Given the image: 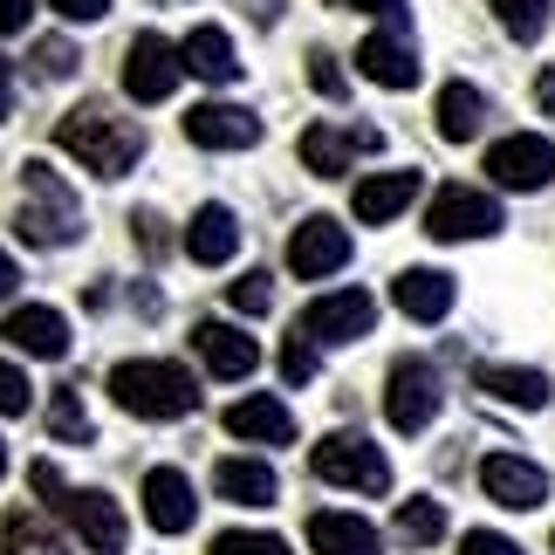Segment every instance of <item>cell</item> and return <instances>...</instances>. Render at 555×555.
Returning a JSON list of instances; mask_svg holds the SVG:
<instances>
[{"instance_id":"1","label":"cell","mask_w":555,"mask_h":555,"mask_svg":"<svg viewBox=\"0 0 555 555\" xmlns=\"http://www.w3.org/2000/svg\"><path fill=\"white\" fill-rule=\"evenodd\" d=\"M55 144L82 165V172H96V179H124L144 158V131L131 117H111L103 103H76V111H62L55 117Z\"/></svg>"},{"instance_id":"2","label":"cell","mask_w":555,"mask_h":555,"mask_svg":"<svg viewBox=\"0 0 555 555\" xmlns=\"http://www.w3.org/2000/svg\"><path fill=\"white\" fill-rule=\"evenodd\" d=\"M28 480H35V494H49V507L76 528L90 555H124V542H131V521H124V507L103 494V487H90V494H69L49 460H35V466H28Z\"/></svg>"},{"instance_id":"3","label":"cell","mask_w":555,"mask_h":555,"mask_svg":"<svg viewBox=\"0 0 555 555\" xmlns=\"http://www.w3.org/2000/svg\"><path fill=\"white\" fill-rule=\"evenodd\" d=\"M111 398L138 418H185L199 391H192L185 364H165V357H131V364L111 371Z\"/></svg>"},{"instance_id":"4","label":"cell","mask_w":555,"mask_h":555,"mask_svg":"<svg viewBox=\"0 0 555 555\" xmlns=\"http://www.w3.org/2000/svg\"><path fill=\"white\" fill-rule=\"evenodd\" d=\"M21 241H35V247H69L76 233H82V206H76V192L55 179V165H41L28 158L21 165Z\"/></svg>"},{"instance_id":"5","label":"cell","mask_w":555,"mask_h":555,"mask_svg":"<svg viewBox=\"0 0 555 555\" xmlns=\"http://www.w3.org/2000/svg\"><path fill=\"white\" fill-rule=\"evenodd\" d=\"M309 460H315V474H323L330 487H350V494H391V460H384L364 433H330Z\"/></svg>"},{"instance_id":"6","label":"cell","mask_w":555,"mask_h":555,"mask_svg":"<svg viewBox=\"0 0 555 555\" xmlns=\"http://www.w3.org/2000/svg\"><path fill=\"white\" fill-rule=\"evenodd\" d=\"M179 76H185V49H179V41H165L158 28L131 35V49H124V90H131L138 103H165L179 90Z\"/></svg>"},{"instance_id":"7","label":"cell","mask_w":555,"mask_h":555,"mask_svg":"<svg viewBox=\"0 0 555 555\" xmlns=\"http://www.w3.org/2000/svg\"><path fill=\"white\" fill-rule=\"evenodd\" d=\"M439 404H446L439 371L418 364V357H398L391 377H384V418H391L398 433H425V425L439 418Z\"/></svg>"},{"instance_id":"8","label":"cell","mask_w":555,"mask_h":555,"mask_svg":"<svg viewBox=\"0 0 555 555\" xmlns=\"http://www.w3.org/2000/svg\"><path fill=\"white\" fill-rule=\"evenodd\" d=\"M371 323H377L371 295L364 288H336V295H315L302 309L295 336H309V344H357V336H371Z\"/></svg>"},{"instance_id":"9","label":"cell","mask_w":555,"mask_h":555,"mask_svg":"<svg viewBox=\"0 0 555 555\" xmlns=\"http://www.w3.org/2000/svg\"><path fill=\"white\" fill-rule=\"evenodd\" d=\"M425 233H433V241H487V233H501V206L474 185H446L439 199L425 206Z\"/></svg>"},{"instance_id":"10","label":"cell","mask_w":555,"mask_h":555,"mask_svg":"<svg viewBox=\"0 0 555 555\" xmlns=\"http://www.w3.org/2000/svg\"><path fill=\"white\" fill-rule=\"evenodd\" d=\"M487 179L507 185V192H542L555 179V144L535 138V131H515V138H501L494 152H487Z\"/></svg>"},{"instance_id":"11","label":"cell","mask_w":555,"mask_h":555,"mask_svg":"<svg viewBox=\"0 0 555 555\" xmlns=\"http://www.w3.org/2000/svg\"><path fill=\"white\" fill-rule=\"evenodd\" d=\"M480 494L494 501V507H515V515H528V507L548 501V474H542L535 460H521V453H487V460H480Z\"/></svg>"},{"instance_id":"12","label":"cell","mask_w":555,"mask_h":555,"mask_svg":"<svg viewBox=\"0 0 555 555\" xmlns=\"http://www.w3.org/2000/svg\"><path fill=\"white\" fill-rule=\"evenodd\" d=\"M350 261V227H336L330 212H309L302 227L288 233V268L302 274V282H323Z\"/></svg>"},{"instance_id":"13","label":"cell","mask_w":555,"mask_h":555,"mask_svg":"<svg viewBox=\"0 0 555 555\" xmlns=\"http://www.w3.org/2000/svg\"><path fill=\"white\" fill-rule=\"evenodd\" d=\"M185 138L199 152H247V144H261V117H247L241 103H192Z\"/></svg>"},{"instance_id":"14","label":"cell","mask_w":555,"mask_h":555,"mask_svg":"<svg viewBox=\"0 0 555 555\" xmlns=\"http://www.w3.org/2000/svg\"><path fill=\"white\" fill-rule=\"evenodd\" d=\"M192 515H199L192 480L179 474V466H152V474H144V521H152L158 535H185Z\"/></svg>"},{"instance_id":"15","label":"cell","mask_w":555,"mask_h":555,"mask_svg":"<svg viewBox=\"0 0 555 555\" xmlns=\"http://www.w3.org/2000/svg\"><path fill=\"white\" fill-rule=\"evenodd\" d=\"M227 433L247 439V446H288L295 439V412L282 398H268V391H247V398L227 404Z\"/></svg>"},{"instance_id":"16","label":"cell","mask_w":555,"mask_h":555,"mask_svg":"<svg viewBox=\"0 0 555 555\" xmlns=\"http://www.w3.org/2000/svg\"><path fill=\"white\" fill-rule=\"evenodd\" d=\"M377 131H336V124H309L302 131V165L315 179H344L357 152H377Z\"/></svg>"},{"instance_id":"17","label":"cell","mask_w":555,"mask_h":555,"mask_svg":"<svg viewBox=\"0 0 555 555\" xmlns=\"http://www.w3.org/2000/svg\"><path fill=\"white\" fill-rule=\"evenodd\" d=\"M192 350L206 357V371L212 377H254V364H261V344H254L247 330H233V323H199L192 330Z\"/></svg>"},{"instance_id":"18","label":"cell","mask_w":555,"mask_h":555,"mask_svg":"<svg viewBox=\"0 0 555 555\" xmlns=\"http://www.w3.org/2000/svg\"><path fill=\"white\" fill-rule=\"evenodd\" d=\"M0 336H8L14 350H28V357H69V323H62L55 309H41V302H28V309H8V323H0Z\"/></svg>"},{"instance_id":"19","label":"cell","mask_w":555,"mask_h":555,"mask_svg":"<svg viewBox=\"0 0 555 555\" xmlns=\"http://www.w3.org/2000/svg\"><path fill=\"white\" fill-rule=\"evenodd\" d=\"M391 302L412 315V323H446V315H453V274H439V268H404L398 282H391Z\"/></svg>"},{"instance_id":"20","label":"cell","mask_w":555,"mask_h":555,"mask_svg":"<svg viewBox=\"0 0 555 555\" xmlns=\"http://www.w3.org/2000/svg\"><path fill=\"white\" fill-rule=\"evenodd\" d=\"M185 254H192L199 268H227L233 254H241V220H233L227 206H199V212L185 220Z\"/></svg>"},{"instance_id":"21","label":"cell","mask_w":555,"mask_h":555,"mask_svg":"<svg viewBox=\"0 0 555 555\" xmlns=\"http://www.w3.org/2000/svg\"><path fill=\"white\" fill-rule=\"evenodd\" d=\"M357 69H364L377 90H412V82H418V55H412V41H404V35H364Z\"/></svg>"},{"instance_id":"22","label":"cell","mask_w":555,"mask_h":555,"mask_svg":"<svg viewBox=\"0 0 555 555\" xmlns=\"http://www.w3.org/2000/svg\"><path fill=\"white\" fill-rule=\"evenodd\" d=\"M418 199V172H371V179H357V220L364 227H384V220H398L404 206Z\"/></svg>"},{"instance_id":"23","label":"cell","mask_w":555,"mask_h":555,"mask_svg":"<svg viewBox=\"0 0 555 555\" xmlns=\"http://www.w3.org/2000/svg\"><path fill=\"white\" fill-rule=\"evenodd\" d=\"M212 487H220L227 501H241V507H274V494H282L274 466L268 460H247V453H233V460L212 466Z\"/></svg>"},{"instance_id":"24","label":"cell","mask_w":555,"mask_h":555,"mask_svg":"<svg viewBox=\"0 0 555 555\" xmlns=\"http://www.w3.org/2000/svg\"><path fill=\"white\" fill-rule=\"evenodd\" d=\"M309 548L315 555H384L377 528L364 515H309Z\"/></svg>"},{"instance_id":"25","label":"cell","mask_w":555,"mask_h":555,"mask_svg":"<svg viewBox=\"0 0 555 555\" xmlns=\"http://www.w3.org/2000/svg\"><path fill=\"white\" fill-rule=\"evenodd\" d=\"M474 384L487 398L515 404V412H542V404H548V377L528 371V364H487V371H474Z\"/></svg>"},{"instance_id":"26","label":"cell","mask_w":555,"mask_h":555,"mask_svg":"<svg viewBox=\"0 0 555 555\" xmlns=\"http://www.w3.org/2000/svg\"><path fill=\"white\" fill-rule=\"evenodd\" d=\"M179 49H185V69L199 76V82H233V76H241V55H233V35L227 28H192Z\"/></svg>"},{"instance_id":"27","label":"cell","mask_w":555,"mask_h":555,"mask_svg":"<svg viewBox=\"0 0 555 555\" xmlns=\"http://www.w3.org/2000/svg\"><path fill=\"white\" fill-rule=\"evenodd\" d=\"M0 555H69V542H62L55 521L28 515V507H14L8 521H0Z\"/></svg>"},{"instance_id":"28","label":"cell","mask_w":555,"mask_h":555,"mask_svg":"<svg viewBox=\"0 0 555 555\" xmlns=\"http://www.w3.org/2000/svg\"><path fill=\"white\" fill-rule=\"evenodd\" d=\"M480 117H487V96L474 90V82H446V90H439V138L446 144L480 138Z\"/></svg>"},{"instance_id":"29","label":"cell","mask_w":555,"mask_h":555,"mask_svg":"<svg viewBox=\"0 0 555 555\" xmlns=\"http://www.w3.org/2000/svg\"><path fill=\"white\" fill-rule=\"evenodd\" d=\"M398 542H412V548H433L446 535V507L439 501H398Z\"/></svg>"},{"instance_id":"30","label":"cell","mask_w":555,"mask_h":555,"mask_svg":"<svg viewBox=\"0 0 555 555\" xmlns=\"http://www.w3.org/2000/svg\"><path fill=\"white\" fill-rule=\"evenodd\" d=\"M548 8H555V0H494V21L515 41H542L548 35Z\"/></svg>"},{"instance_id":"31","label":"cell","mask_w":555,"mask_h":555,"mask_svg":"<svg viewBox=\"0 0 555 555\" xmlns=\"http://www.w3.org/2000/svg\"><path fill=\"white\" fill-rule=\"evenodd\" d=\"M49 425H55V439H90V412H82L76 391H55L49 398Z\"/></svg>"},{"instance_id":"32","label":"cell","mask_w":555,"mask_h":555,"mask_svg":"<svg viewBox=\"0 0 555 555\" xmlns=\"http://www.w3.org/2000/svg\"><path fill=\"white\" fill-rule=\"evenodd\" d=\"M212 555H288L282 535H247V528H227V535H212Z\"/></svg>"},{"instance_id":"33","label":"cell","mask_w":555,"mask_h":555,"mask_svg":"<svg viewBox=\"0 0 555 555\" xmlns=\"http://www.w3.org/2000/svg\"><path fill=\"white\" fill-rule=\"evenodd\" d=\"M227 302H233V309H241V315H261V309L274 302V288H268V274H254V268H247V274H241V282H233V288H227Z\"/></svg>"},{"instance_id":"34","label":"cell","mask_w":555,"mask_h":555,"mask_svg":"<svg viewBox=\"0 0 555 555\" xmlns=\"http://www.w3.org/2000/svg\"><path fill=\"white\" fill-rule=\"evenodd\" d=\"M315 371H323V364H315V344H309V336H288V344H282V377L288 384H309Z\"/></svg>"},{"instance_id":"35","label":"cell","mask_w":555,"mask_h":555,"mask_svg":"<svg viewBox=\"0 0 555 555\" xmlns=\"http://www.w3.org/2000/svg\"><path fill=\"white\" fill-rule=\"evenodd\" d=\"M35 69L41 76H49V82H62V76H76V49H69V41H35Z\"/></svg>"},{"instance_id":"36","label":"cell","mask_w":555,"mask_h":555,"mask_svg":"<svg viewBox=\"0 0 555 555\" xmlns=\"http://www.w3.org/2000/svg\"><path fill=\"white\" fill-rule=\"evenodd\" d=\"M28 398H35V384H28V371H14V364H0V418H14V412H28Z\"/></svg>"},{"instance_id":"37","label":"cell","mask_w":555,"mask_h":555,"mask_svg":"<svg viewBox=\"0 0 555 555\" xmlns=\"http://www.w3.org/2000/svg\"><path fill=\"white\" fill-rule=\"evenodd\" d=\"M460 555H521V542L494 535V528H466V535H460Z\"/></svg>"},{"instance_id":"38","label":"cell","mask_w":555,"mask_h":555,"mask_svg":"<svg viewBox=\"0 0 555 555\" xmlns=\"http://www.w3.org/2000/svg\"><path fill=\"white\" fill-rule=\"evenodd\" d=\"M309 82H315L323 96H344V69H336V55L315 49V55H309Z\"/></svg>"},{"instance_id":"39","label":"cell","mask_w":555,"mask_h":555,"mask_svg":"<svg viewBox=\"0 0 555 555\" xmlns=\"http://www.w3.org/2000/svg\"><path fill=\"white\" fill-rule=\"evenodd\" d=\"M55 14L69 21V28H82V21H103V14H111V0H55Z\"/></svg>"},{"instance_id":"40","label":"cell","mask_w":555,"mask_h":555,"mask_svg":"<svg viewBox=\"0 0 555 555\" xmlns=\"http://www.w3.org/2000/svg\"><path fill=\"white\" fill-rule=\"evenodd\" d=\"M28 14H35V0H0V35L28 28Z\"/></svg>"},{"instance_id":"41","label":"cell","mask_w":555,"mask_h":555,"mask_svg":"<svg viewBox=\"0 0 555 555\" xmlns=\"http://www.w3.org/2000/svg\"><path fill=\"white\" fill-rule=\"evenodd\" d=\"M535 103H542V111L555 117V69H542V76H535Z\"/></svg>"},{"instance_id":"42","label":"cell","mask_w":555,"mask_h":555,"mask_svg":"<svg viewBox=\"0 0 555 555\" xmlns=\"http://www.w3.org/2000/svg\"><path fill=\"white\" fill-rule=\"evenodd\" d=\"M14 111V69H8V55H0V117Z\"/></svg>"},{"instance_id":"43","label":"cell","mask_w":555,"mask_h":555,"mask_svg":"<svg viewBox=\"0 0 555 555\" xmlns=\"http://www.w3.org/2000/svg\"><path fill=\"white\" fill-rule=\"evenodd\" d=\"M14 282H21V274H14V261H8V254H0V302L14 295Z\"/></svg>"},{"instance_id":"44","label":"cell","mask_w":555,"mask_h":555,"mask_svg":"<svg viewBox=\"0 0 555 555\" xmlns=\"http://www.w3.org/2000/svg\"><path fill=\"white\" fill-rule=\"evenodd\" d=\"M350 8H364V14H398L404 0H350Z\"/></svg>"},{"instance_id":"45","label":"cell","mask_w":555,"mask_h":555,"mask_svg":"<svg viewBox=\"0 0 555 555\" xmlns=\"http://www.w3.org/2000/svg\"><path fill=\"white\" fill-rule=\"evenodd\" d=\"M0 480H8V439H0Z\"/></svg>"}]
</instances>
